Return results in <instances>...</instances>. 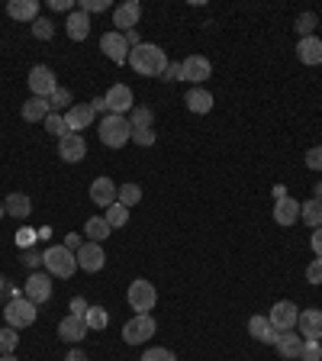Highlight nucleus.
Wrapping results in <instances>:
<instances>
[{
  "mask_svg": "<svg viewBox=\"0 0 322 361\" xmlns=\"http://www.w3.org/2000/svg\"><path fill=\"white\" fill-rule=\"evenodd\" d=\"M129 68L136 74H142V78H161V74L168 71V55L161 52V46H152V42H142V46L129 49Z\"/></svg>",
  "mask_w": 322,
  "mask_h": 361,
  "instance_id": "1",
  "label": "nucleus"
},
{
  "mask_svg": "<svg viewBox=\"0 0 322 361\" xmlns=\"http://www.w3.org/2000/svg\"><path fill=\"white\" fill-rule=\"evenodd\" d=\"M97 132H100V142L107 148H123L132 139V126H129V120L120 116V113H107L100 120V126H97Z\"/></svg>",
  "mask_w": 322,
  "mask_h": 361,
  "instance_id": "2",
  "label": "nucleus"
},
{
  "mask_svg": "<svg viewBox=\"0 0 322 361\" xmlns=\"http://www.w3.org/2000/svg\"><path fill=\"white\" fill-rule=\"evenodd\" d=\"M126 300H129V306L136 310V316H142V313H148V310H155L158 290H155V284H152V281L136 278L132 284H129V290H126Z\"/></svg>",
  "mask_w": 322,
  "mask_h": 361,
  "instance_id": "3",
  "label": "nucleus"
},
{
  "mask_svg": "<svg viewBox=\"0 0 322 361\" xmlns=\"http://www.w3.org/2000/svg\"><path fill=\"white\" fill-rule=\"evenodd\" d=\"M46 268L52 278H62L68 281L78 271V255L74 252H68L64 245H52V249L46 252Z\"/></svg>",
  "mask_w": 322,
  "mask_h": 361,
  "instance_id": "4",
  "label": "nucleus"
},
{
  "mask_svg": "<svg viewBox=\"0 0 322 361\" xmlns=\"http://www.w3.org/2000/svg\"><path fill=\"white\" fill-rule=\"evenodd\" d=\"M36 303L33 300H26V297H17V300H10L7 306H3V319H7V326H13V329H23V326H33L36 323Z\"/></svg>",
  "mask_w": 322,
  "mask_h": 361,
  "instance_id": "5",
  "label": "nucleus"
},
{
  "mask_svg": "<svg viewBox=\"0 0 322 361\" xmlns=\"http://www.w3.org/2000/svg\"><path fill=\"white\" fill-rule=\"evenodd\" d=\"M26 84H29V91H33V97H46V100L58 91L55 71H52L48 65H33V68H29Z\"/></svg>",
  "mask_w": 322,
  "mask_h": 361,
  "instance_id": "6",
  "label": "nucleus"
},
{
  "mask_svg": "<svg viewBox=\"0 0 322 361\" xmlns=\"http://www.w3.org/2000/svg\"><path fill=\"white\" fill-rule=\"evenodd\" d=\"M155 319L148 313H142V316H132L126 326H123V342L126 345H142V342H148L152 335H155Z\"/></svg>",
  "mask_w": 322,
  "mask_h": 361,
  "instance_id": "7",
  "label": "nucleus"
},
{
  "mask_svg": "<svg viewBox=\"0 0 322 361\" xmlns=\"http://www.w3.org/2000/svg\"><path fill=\"white\" fill-rule=\"evenodd\" d=\"M271 326H274L277 333H287V329H296V319H300V306L294 300H277L271 306V313H267Z\"/></svg>",
  "mask_w": 322,
  "mask_h": 361,
  "instance_id": "8",
  "label": "nucleus"
},
{
  "mask_svg": "<svg viewBox=\"0 0 322 361\" xmlns=\"http://www.w3.org/2000/svg\"><path fill=\"white\" fill-rule=\"evenodd\" d=\"M138 19H142V3H138V0H126L120 7H113V26H116V33L136 29Z\"/></svg>",
  "mask_w": 322,
  "mask_h": 361,
  "instance_id": "9",
  "label": "nucleus"
},
{
  "mask_svg": "<svg viewBox=\"0 0 322 361\" xmlns=\"http://www.w3.org/2000/svg\"><path fill=\"white\" fill-rule=\"evenodd\" d=\"M100 52L110 58L113 65H126L129 62V46H126V39H123V33H116V29L100 36Z\"/></svg>",
  "mask_w": 322,
  "mask_h": 361,
  "instance_id": "10",
  "label": "nucleus"
},
{
  "mask_svg": "<svg viewBox=\"0 0 322 361\" xmlns=\"http://www.w3.org/2000/svg\"><path fill=\"white\" fill-rule=\"evenodd\" d=\"M213 74V65L206 55H187L181 62V81H190V84H203L206 78Z\"/></svg>",
  "mask_w": 322,
  "mask_h": 361,
  "instance_id": "11",
  "label": "nucleus"
},
{
  "mask_svg": "<svg viewBox=\"0 0 322 361\" xmlns=\"http://www.w3.org/2000/svg\"><path fill=\"white\" fill-rule=\"evenodd\" d=\"M23 297L26 300H33V303H46L48 297H52V274H29L26 278V284H23Z\"/></svg>",
  "mask_w": 322,
  "mask_h": 361,
  "instance_id": "12",
  "label": "nucleus"
},
{
  "mask_svg": "<svg viewBox=\"0 0 322 361\" xmlns=\"http://www.w3.org/2000/svg\"><path fill=\"white\" fill-rule=\"evenodd\" d=\"M107 265V255L97 242H84L81 249H78V268L87 271V274H97V271Z\"/></svg>",
  "mask_w": 322,
  "mask_h": 361,
  "instance_id": "13",
  "label": "nucleus"
},
{
  "mask_svg": "<svg viewBox=\"0 0 322 361\" xmlns=\"http://www.w3.org/2000/svg\"><path fill=\"white\" fill-rule=\"evenodd\" d=\"M303 335L296 333V329H287V333H280L277 335V342H274V349H277V355L284 361H300V352H303Z\"/></svg>",
  "mask_w": 322,
  "mask_h": 361,
  "instance_id": "14",
  "label": "nucleus"
},
{
  "mask_svg": "<svg viewBox=\"0 0 322 361\" xmlns=\"http://www.w3.org/2000/svg\"><path fill=\"white\" fill-rule=\"evenodd\" d=\"M58 155H62V161H68V165L81 161V158L87 155V142H84L81 132H68L64 139H58Z\"/></svg>",
  "mask_w": 322,
  "mask_h": 361,
  "instance_id": "15",
  "label": "nucleus"
},
{
  "mask_svg": "<svg viewBox=\"0 0 322 361\" xmlns=\"http://www.w3.org/2000/svg\"><path fill=\"white\" fill-rule=\"evenodd\" d=\"M107 97V107H110V113H120V116H126L132 107H136V97H132V91H129L126 84H113L110 91L103 94Z\"/></svg>",
  "mask_w": 322,
  "mask_h": 361,
  "instance_id": "16",
  "label": "nucleus"
},
{
  "mask_svg": "<svg viewBox=\"0 0 322 361\" xmlns=\"http://www.w3.org/2000/svg\"><path fill=\"white\" fill-rule=\"evenodd\" d=\"M93 107L91 103H71L68 110H64V123H68V132H81V130H87L93 123Z\"/></svg>",
  "mask_w": 322,
  "mask_h": 361,
  "instance_id": "17",
  "label": "nucleus"
},
{
  "mask_svg": "<svg viewBox=\"0 0 322 361\" xmlns=\"http://www.w3.org/2000/svg\"><path fill=\"white\" fill-rule=\"evenodd\" d=\"M296 333L303 339H322V310H300V319H296Z\"/></svg>",
  "mask_w": 322,
  "mask_h": 361,
  "instance_id": "18",
  "label": "nucleus"
},
{
  "mask_svg": "<svg viewBox=\"0 0 322 361\" xmlns=\"http://www.w3.org/2000/svg\"><path fill=\"white\" fill-rule=\"evenodd\" d=\"M91 333L87 329V323H84V316H74V313H68L58 323V335H62L64 342H71V345H78V342H84V335Z\"/></svg>",
  "mask_w": 322,
  "mask_h": 361,
  "instance_id": "19",
  "label": "nucleus"
},
{
  "mask_svg": "<svg viewBox=\"0 0 322 361\" xmlns=\"http://www.w3.org/2000/svg\"><path fill=\"white\" fill-rule=\"evenodd\" d=\"M116 194H120V187L113 184L110 177H97V181L91 184V200L97 206H103V210L116 204Z\"/></svg>",
  "mask_w": 322,
  "mask_h": 361,
  "instance_id": "20",
  "label": "nucleus"
},
{
  "mask_svg": "<svg viewBox=\"0 0 322 361\" xmlns=\"http://www.w3.org/2000/svg\"><path fill=\"white\" fill-rule=\"evenodd\" d=\"M64 29H68V39H74V42H84V39L91 36V17H87L84 10L74 7L71 13H68V23H64Z\"/></svg>",
  "mask_w": 322,
  "mask_h": 361,
  "instance_id": "21",
  "label": "nucleus"
},
{
  "mask_svg": "<svg viewBox=\"0 0 322 361\" xmlns=\"http://www.w3.org/2000/svg\"><path fill=\"white\" fill-rule=\"evenodd\" d=\"M296 58L303 65H322V39L319 36H306L296 42Z\"/></svg>",
  "mask_w": 322,
  "mask_h": 361,
  "instance_id": "22",
  "label": "nucleus"
},
{
  "mask_svg": "<svg viewBox=\"0 0 322 361\" xmlns=\"http://www.w3.org/2000/svg\"><path fill=\"white\" fill-rule=\"evenodd\" d=\"M249 335H251V339H258V342L274 345L280 333L271 326V319H267V316H251V319H249Z\"/></svg>",
  "mask_w": 322,
  "mask_h": 361,
  "instance_id": "23",
  "label": "nucleus"
},
{
  "mask_svg": "<svg viewBox=\"0 0 322 361\" xmlns=\"http://www.w3.org/2000/svg\"><path fill=\"white\" fill-rule=\"evenodd\" d=\"M184 103H187V110H190V113L203 116V113L213 110V94L206 91V87H190V91H187V97H184Z\"/></svg>",
  "mask_w": 322,
  "mask_h": 361,
  "instance_id": "24",
  "label": "nucleus"
},
{
  "mask_svg": "<svg viewBox=\"0 0 322 361\" xmlns=\"http://www.w3.org/2000/svg\"><path fill=\"white\" fill-rule=\"evenodd\" d=\"M7 17L19 19V23H33V19H39V3L36 0H10Z\"/></svg>",
  "mask_w": 322,
  "mask_h": 361,
  "instance_id": "25",
  "label": "nucleus"
},
{
  "mask_svg": "<svg viewBox=\"0 0 322 361\" xmlns=\"http://www.w3.org/2000/svg\"><path fill=\"white\" fill-rule=\"evenodd\" d=\"M296 220H300V204H296L294 197L277 200V204H274V222H277V226H294Z\"/></svg>",
  "mask_w": 322,
  "mask_h": 361,
  "instance_id": "26",
  "label": "nucleus"
},
{
  "mask_svg": "<svg viewBox=\"0 0 322 361\" xmlns=\"http://www.w3.org/2000/svg\"><path fill=\"white\" fill-rule=\"evenodd\" d=\"M48 113H52V107H48L46 97H29V100L23 103V120L26 123H46Z\"/></svg>",
  "mask_w": 322,
  "mask_h": 361,
  "instance_id": "27",
  "label": "nucleus"
},
{
  "mask_svg": "<svg viewBox=\"0 0 322 361\" xmlns=\"http://www.w3.org/2000/svg\"><path fill=\"white\" fill-rule=\"evenodd\" d=\"M3 206H7V216H17V220H26L29 213H33V200H29L26 194H7V200H3Z\"/></svg>",
  "mask_w": 322,
  "mask_h": 361,
  "instance_id": "28",
  "label": "nucleus"
},
{
  "mask_svg": "<svg viewBox=\"0 0 322 361\" xmlns=\"http://www.w3.org/2000/svg\"><path fill=\"white\" fill-rule=\"evenodd\" d=\"M84 232H87V239L91 242H97V245H100L103 239H110V222L103 220V216H91V220L84 222Z\"/></svg>",
  "mask_w": 322,
  "mask_h": 361,
  "instance_id": "29",
  "label": "nucleus"
},
{
  "mask_svg": "<svg viewBox=\"0 0 322 361\" xmlns=\"http://www.w3.org/2000/svg\"><path fill=\"white\" fill-rule=\"evenodd\" d=\"M300 220H303L310 229H319L322 226V204L319 200H306V204H300Z\"/></svg>",
  "mask_w": 322,
  "mask_h": 361,
  "instance_id": "30",
  "label": "nucleus"
},
{
  "mask_svg": "<svg viewBox=\"0 0 322 361\" xmlns=\"http://www.w3.org/2000/svg\"><path fill=\"white\" fill-rule=\"evenodd\" d=\"M138 200H142V187H138L136 181H129V184H120L116 204H123L126 210H132V206H138Z\"/></svg>",
  "mask_w": 322,
  "mask_h": 361,
  "instance_id": "31",
  "label": "nucleus"
},
{
  "mask_svg": "<svg viewBox=\"0 0 322 361\" xmlns=\"http://www.w3.org/2000/svg\"><path fill=\"white\" fill-rule=\"evenodd\" d=\"M152 123H155V113L148 107H132L129 110V126L132 130H152Z\"/></svg>",
  "mask_w": 322,
  "mask_h": 361,
  "instance_id": "32",
  "label": "nucleus"
},
{
  "mask_svg": "<svg viewBox=\"0 0 322 361\" xmlns=\"http://www.w3.org/2000/svg\"><path fill=\"white\" fill-rule=\"evenodd\" d=\"M316 26H319V17H316L313 10H306V13H300L296 17V33H300V39H306V36H316Z\"/></svg>",
  "mask_w": 322,
  "mask_h": 361,
  "instance_id": "33",
  "label": "nucleus"
},
{
  "mask_svg": "<svg viewBox=\"0 0 322 361\" xmlns=\"http://www.w3.org/2000/svg\"><path fill=\"white\" fill-rule=\"evenodd\" d=\"M103 220L110 222V229H120V226H126V222H129V210L123 204H113V206H107Z\"/></svg>",
  "mask_w": 322,
  "mask_h": 361,
  "instance_id": "34",
  "label": "nucleus"
},
{
  "mask_svg": "<svg viewBox=\"0 0 322 361\" xmlns=\"http://www.w3.org/2000/svg\"><path fill=\"white\" fill-rule=\"evenodd\" d=\"M84 323H87V329H107V323H110V313H107L103 306H91V310H87V316H84Z\"/></svg>",
  "mask_w": 322,
  "mask_h": 361,
  "instance_id": "35",
  "label": "nucleus"
},
{
  "mask_svg": "<svg viewBox=\"0 0 322 361\" xmlns=\"http://www.w3.org/2000/svg\"><path fill=\"white\" fill-rule=\"evenodd\" d=\"M46 130L52 132V136H58V139H64V136H68V123H64V113H48L46 116Z\"/></svg>",
  "mask_w": 322,
  "mask_h": 361,
  "instance_id": "36",
  "label": "nucleus"
},
{
  "mask_svg": "<svg viewBox=\"0 0 322 361\" xmlns=\"http://www.w3.org/2000/svg\"><path fill=\"white\" fill-rule=\"evenodd\" d=\"M19 345V335L13 326H3L0 329V355H13V349Z\"/></svg>",
  "mask_w": 322,
  "mask_h": 361,
  "instance_id": "37",
  "label": "nucleus"
},
{
  "mask_svg": "<svg viewBox=\"0 0 322 361\" xmlns=\"http://www.w3.org/2000/svg\"><path fill=\"white\" fill-rule=\"evenodd\" d=\"M52 36H55V26H52V19H46V17L33 19V39H39V42H48Z\"/></svg>",
  "mask_w": 322,
  "mask_h": 361,
  "instance_id": "38",
  "label": "nucleus"
},
{
  "mask_svg": "<svg viewBox=\"0 0 322 361\" xmlns=\"http://www.w3.org/2000/svg\"><path fill=\"white\" fill-rule=\"evenodd\" d=\"M48 107H52L55 113L62 110V107L68 110V107H71V91H68V87H58V91L52 94V97H48Z\"/></svg>",
  "mask_w": 322,
  "mask_h": 361,
  "instance_id": "39",
  "label": "nucleus"
},
{
  "mask_svg": "<svg viewBox=\"0 0 322 361\" xmlns=\"http://www.w3.org/2000/svg\"><path fill=\"white\" fill-rule=\"evenodd\" d=\"M300 361H322V349H319V342H316V339H306V342H303Z\"/></svg>",
  "mask_w": 322,
  "mask_h": 361,
  "instance_id": "40",
  "label": "nucleus"
},
{
  "mask_svg": "<svg viewBox=\"0 0 322 361\" xmlns=\"http://www.w3.org/2000/svg\"><path fill=\"white\" fill-rule=\"evenodd\" d=\"M23 265H26L29 271H36L39 265H46V255H39L36 249H23Z\"/></svg>",
  "mask_w": 322,
  "mask_h": 361,
  "instance_id": "41",
  "label": "nucleus"
},
{
  "mask_svg": "<svg viewBox=\"0 0 322 361\" xmlns=\"http://www.w3.org/2000/svg\"><path fill=\"white\" fill-rule=\"evenodd\" d=\"M78 10H84V13L91 17V13H103V10H110V3H107V0H81Z\"/></svg>",
  "mask_w": 322,
  "mask_h": 361,
  "instance_id": "42",
  "label": "nucleus"
},
{
  "mask_svg": "<svg viewBox=\"0 0 322 361\" xmlns=\"http://www.w3.org/2000/svg\"><path fill=\"white\" fill-rule=\"evenodd\" d=\"M142 361H177V358L171 349H148V352L142 355Z\"/></svg>",
  "mask_w": 322,
  "mask_h": 361,
  "instance_id": "43",
  "label": "nucleus"
},
{
  "mask_svg": "<svg viewBox=\"0 0 322 361\" xmlns=\"http://www.w3.org/2000/svg\"><path fill=\"white\" fill-rule=\"evenodd\" d=\"M306 168L310 171H322V146H313L306 152Z\"/></svg>",
  "mask_w": 322,
  "mask_h": 361,
  "instance_id": "44",
  "label": "nucleus"
},
{
  "mask_svg": "<svg viewBox=\"0 0 322 361\" xmlns=\"http://www.w3.org/2000/svg\"><path fill=\"white\" fill-rule=\"evenodd\" d=\"M132 139H136V146H155V130H132Z\"/></svg>",
  "mask_w": 322,
  "mask_h": 361,
  "instance_id": "45",
  "label": "nucleus"
},
{
  "mask_svg": "<svg viewBox=\"0 0 322 361\" xmlns=\"http://www.w3.org/2000/svg\"><path fill=\"white\" fill-rule=\"evenodd\" d=\"M306 281L310 284H322V258H316L310 268H306Z\"/></svg>",
  "mask_w": 322,
  "mask_h": 361,
  "instance_id": "46",
  "label": "nucleus"
},
{
  "mask_svg": "<svg viewBox=\"0 0 322 361\" xmlns=\"http://www.w3.org/2000/svg\"><path fill=\"white\" fill-rule=\"evenodd\" d=\"M62 245H64V249H68V252H74V255H78V249H81V245H84V239H81V236H78V232H68Z\"/></svg>",
  "mask_w": 322,
  "mask_h": 361,
  "instance_id": "47",
  "label": "nucleus"
},
{
  "mask_svg": "<svg viewBox=\"0 0 322 361\" xmlns=\"http://www.w3.org/2000/svg\"><path fill=\"white\" fill-rule=\"evenodd\" d=\"M87 310H91V306H87L84 297H74V300H71V313L74 316H87Z\"/></svg>",
  "mask_w": 322,
  "mask_h": 361,
  "instance_id": "48",
  "label": "nucleus"
},
{
  "mask_svg": "<svg viewBox=\"0 0 322 361\" xmlns=\"http://www.w3.org/2000/svg\"><path fill=\"white\" fill-rule=\"evenodd\" d=\"M310 245H313L316 258H322V226H319V229H313V236H310Z\"/></svg>",
  "mask_w": 322,
  "mask_h": 361,
  "instance_id": "49",
  "label": "nucleus"
},
{
  "mask_svg": "<svg viewBox=\"0 0 322 361\" xmlns=\"http://www.w3.org/2000/svg\"><path fill=\"white\" fill-rule=\"evenodd\" d=\"M17 242H19V245H23V249H29V245L36 242V232H33V229H19Z\"/></svg>",
  "mask_w": 322,
  "mask_h": 361,
  "instance_id": "50",
  "label": "nucleus"
},
{
  "mask_svg": "<svg viewBox=\"0 0 322 361\" xmlns=\"http://www.w3.org/2000/svg\"><path fill=\"white\" fill-rule=\"evenodd\" d=\"M91 107H93V113H103V116L110 113V107H107V97H93Z\"/></svg>",
  "mask_w": 322,
  "mask_h": 361,
  "instance_id": "51",
  "label": "nucleus"
},
{
  "mask_svg": "<svg viewBox=\"0 0 322 361\" xmlns=\"http://www.w3.org/2000/svg\"><path fill=\"white\" fill-rule=\"evenodd\" d=\"M123 39H126V46H129V49L142 46V39H138V33H136V29H129V33H123Z\"/></svg>",
  "mask_w": 322,
  "mask_h": 361,
  "instance_id": "52",
  "label": "nucleus"
},
{
  "mask_svg": "<svg viewBox=\"0 0 322 361\" xmlns=\"http://www.w3.org/2000/svg\"><path fill=\"white\" fill-rule=\"evenodd\" d=\"M165 81H181V65H168V71L161 74Z\"/></svg>",
  "mask_w": 322,
  "mask_h": 361,
  "instance_id": "53",
  "label": "nucleus"
},
{
  "mask_svg": "<svg viewBox=\"0 0 322 361\" xmlns=\"http://www.w3.org/2000/svg\"><path fill=\"white\" fill-rule=\"evenodd\" d=\"M64 361H87V355H84L81 349H71V352L64 355Z\"/></svg>",
  "mask_w": 322,
  "mask_h": 361,
  "instance_id": "54",
  "label": "nucleus"
},
{
  "mask_svg": "<svg viewBox=\"0 0 322 361\" xmlns=\"http://www.w3.org/2000/svg\"><path fill=\"white\" fill-rule=\"evenodd\" d=\"M52 10H74L71 0H52Z\"/></svg>",
  "mask_w": 322,
  "mask_h": 361,
  "instance_id": "55",
  "label": "nucleus"
},
{
  "mask_svg": "<svg viewBox=\"0 0 322 361\" xmlns=\"http://www.w3.org/2000/svg\"><path fill=\"white\" fill-rule=\"evenodd\" d=\"M284 197H290V194H287V187L277 184V187H274V200H284Z\"/></svg>",
  "mask_w": 322,
  "mask_h": 361,
  "instance_id": "56",
  "label": "nucleus"
},
{
  "mask_svg": "<svg viewBox=\"0 0 322 361\" xmlns=\"http://www.w3.org/2000/svg\"><path fill=\"white\" fill-rule=\"evenodd\" d=\"M313 200H319V204H322V181H319V184H316V194H313Z\"/></svg>",
  "mask_w": 322,
  "mask_h": 361,
  "instance_id": "57",
  "label": "nucleus"
},
{
  "mask_svg": "<svg viewBox=\"0 0 322 361\" xmlns=\"http://www.w3.org/2000/svg\"><path fill=\"white\" fill-rule=\"evenodd\" d=\"M3 216H7V206H3V200H0V220H3Z\"/></svg>",
  "mask_w": 322,
  "mask_h": 361,
  "instance_id": "58",
  "label": "nucleus"
},
{
  "mask_svg": "<svg viewBox=\"0 0 322 361\" xmlns=\"http://www.w3.org/2000/svg\"><path fill=\"white\" fill-rule=\"evenodd\" d=\"M0 361H17V358H13V355H3V358H0Z\"/></svg>",
  "mask_w": 322,
  "mask_h": 361,
  "instance_id": "59",
  "label": "nucleus"
},
{
  "mask_svg": "<svg viewBox=\"0 0 322 361\" xmlns=\"http://www.w3.org/2000/svg\"><path fill=\"white\" fill-rule=\"evenodd\" d=\"M3 284H7V281H3V274H0V294H3Z\"/></svg>",
  "mask_w": 322,
  "mask_h": 361,
  "instance_id": "60",
  "label": "nucleus"
},
{
  "mask_svg": "<svg viewBox=\"0 0 322 361\" xmlns=\"http://www.w3.org/2000/svg\"><path fill=\"white\" fill-rule=\"evenodd\" d=\"M319 349H322V339H319Z\"/></svg>",
  "mask_w": 322,
  "mask_h": 361,
  "instance_id": "61",
  "label": "nucleus"
}]
</instances>
